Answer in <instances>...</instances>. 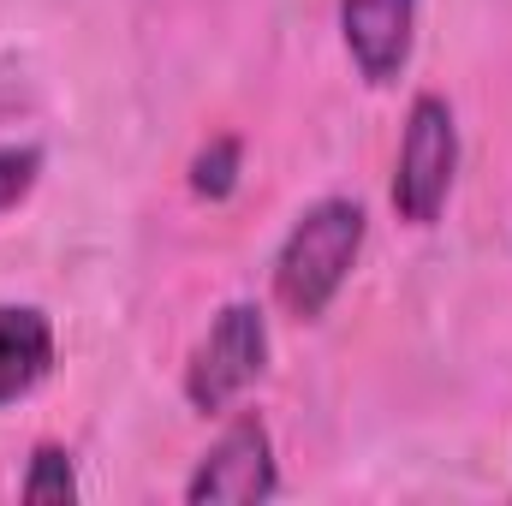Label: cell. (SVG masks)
<instances>
[{"label": "cell", "instance_id": "1", "mask_svg": "<svg viewBox=\"0 0 512 506\" xmlns=\"http://www.w3.org/2000/svg\"><path fill=\"white\" fill-rule=\"evenodd\" d=\"M358 245H364V209L346 203V197L316 203V209L292 227L286 251L274 262V292H280V304H286L298 322L322 316L328 298L340 292L346 268L358 262Z\"/></svg>", "mask_w": 512, "mask_h": 506}, {"label": "cell", "instance_id": "2", "mask_svg": "<svg viewBox=\"0 0 512 506\" xmlns=\"http://www.w3.org/2000/svg\"><path fill=\"white\" fill-rule=\"evenodd\" d=\"M453 167H459V131L441 96H417L405 143H399V173H393V209L417 227H429L453 191Z\"/></svg>", "mask_w": 512, "mask_h": 506}, {"label": "cell", "instance_id": "3", "mask_svg": "<svg viewBox=\"0 0 512 506\" xmlns=\"http://www.w3.org/2000/svg\"><path fill=\"white\" fill-rule=\"evenodd\" d=\"M268 364V328H262V310L256 304H227L215 316V328L203 334V346L191 352V370H185V393L197 411H221L227 399H239Z\"/></svg>", "mask_w": 512, "mask_h": 506}, {"label": "cell", "instance_id": "4", "mask_svg": "<svg viewBox=\"0 0 512 506\" xmlns=\"http://www.w3.org/2000/svg\"><path fill=\"white\" fill-rule=\"evenodd\" d=\"M274 453H268V429L262 423H233L215 447H209V459L197 465V477H191V501H227V506H251V501H268L274 495Z\"/></svg>", "mask_w": 512, "mask_h": 506}, {"label": "cell", "instance_id": "5", "mask_svg": "<svg viewBox=\"0 0 512 506\" xmlns=\"http://www.w3.org/2000/svg\"><path fill=\"white\" fill-rule=\"evenodd\" d=\"M411 12L417 0H346L340 24H346V48L364 66L370 84H393L405 54H411Z\"/></svg>", "mask_w": 512, "mask_h": 506}, {"label": "cell", "instance_id": "6", "mask_svg": "<svg viewBox=\"0 0 512 506\" xmlns=\"http://www.w3.org/2000/svg\"><path fill=\"white\" fill-rule=\"evenodd\" d=\"M54 364V328L42 310L30 304H6L0 310V405L30 393Z\"/></svg>", "mask_w": 512, "mask_h": 506}, {"label": "cell", "instance_id": "7", "mask_svg": "<svg viewBox=\"0 0 512 506\" xmlns=\"http://www.w3.org/2000/svg\"><path fill=\"white\" fill-rule=\"evenodd\" d=\"M78 495V483H72V465H66V453L60 447H36V459H30V483H24V501H72Z\"/></svg>", "mask_w": 512, "mask_h": 506}, {"label": "cell", "instance_id": "8", "mask_svg": "<svg viewBox=\"0 0 512 506\" xmlns=\"http://www.w3.org/2000/svg\"><path fill=\"white\" fill-rule=\"evenodd\" d=\"M233 173H239V143H233V137H215V143L197 155L191 185H197L203 197H227V191H233Z\"/></svg>", "mask_w": 512, "mask_h": 506}, {"label": "cell", "instance_id": "9", "mask_svg": "<svg viewBox=\"0 0 512 506\" xmlns=\"http://www.w3.org/2000/svg\"><path fill=\"white\" fill-rule=\"evenodd\" d=\"M36 149H0V209H12L24 191H30V179H36Z\"/></svg>", "mask_w": 512, "mask_h": 506}]
</instances>
